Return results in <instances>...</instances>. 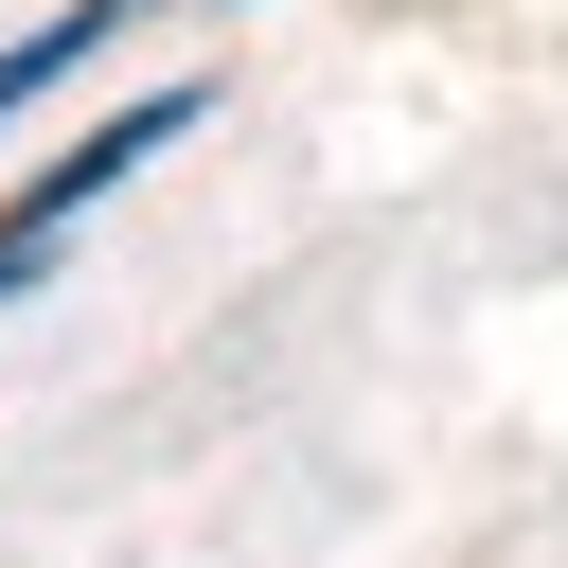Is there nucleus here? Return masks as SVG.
Returning <instances> with one entry per match:
<instances>
[{
    "instance_id": "nucleus-1",
    "label": "nucleus",
    "mask_w": 568,
    "mask_h": 568,
    "mask_svg": "<svg viewBox=\"0 0 568 568\" xmlns=\"http://www.w3.org/2000/svg\"><path fill=\"white\" fill-rule=\"evenodd\" d=\"M124 18H142V0H71L53 36H18V53H0V106H18V89H53V71H71L89 36H124Z\"/></svg>"
}]
</instances>
